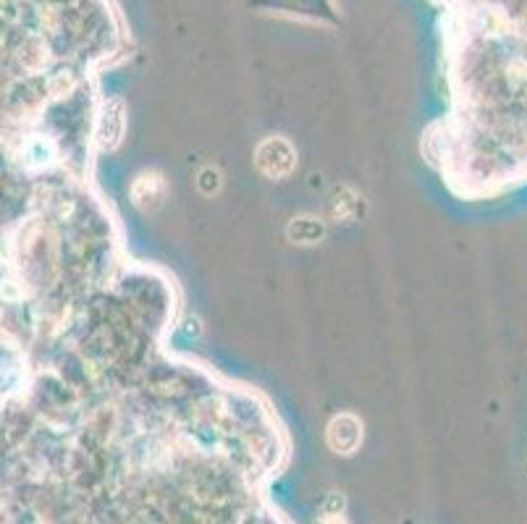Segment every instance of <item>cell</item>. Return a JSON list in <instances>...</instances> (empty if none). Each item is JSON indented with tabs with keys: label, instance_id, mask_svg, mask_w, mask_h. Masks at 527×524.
<instances>
[{
	"label": "cell",
	"instance_id": "1",
	"mask_svg": "<svg viewBox=\"0 0 527 524\" xmlns=\"http://www.w3.org/2000/svg\"><path fill=\"white\" fill-rule=\"evenodd\" d=\"M362 441V430L360 422L354 420L352 414H341L336 420L331 422L328 428V443L336 454H352Z\"/></svg>",
	"mask_w": 527,
	"mask_h": 524
},
{
	"label": "cell",
	"instance_id": "2",
	"mask_svg": "<svg viewBox=\"0 0 527 524\" xmlns=\"http://www.w3.org/2000/svg\"><path fill=\"white\" fill-rule=\"evenodd\" d=\"M326 524H344V519H341V517H333L331 522H326Z\"/></svg>",
	"mask_w": 527,
	"mask_h": 524
}]
</instances>
